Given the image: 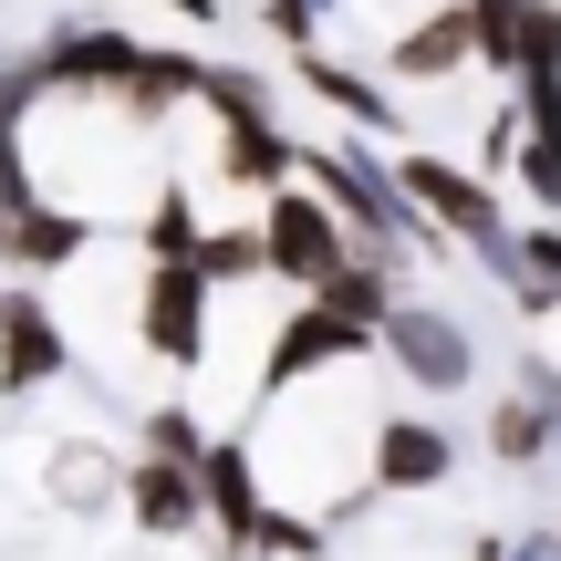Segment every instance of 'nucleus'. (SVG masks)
Segmentation results:
<instances>
[{"mask_svg":"<svg viewBox=\"0 0 561 561\" xmlns=\"http://www.w3.org/2000/svg\"><path fill=\"white\" fill-rule=\"evenodd\" d=\"M385 178H396V198L416 208L458 261H479V250L510 240V187L489 178V167H468V157H447V146L405 136V146H385Z\"/></svg>","mask_w":561,"mask_h":561,"instance_id":"nucleus-1","label":"nucleus"},{"mask_svg":"<svg viewBox=\"0 0 561 561\" xmlns=\"http://www.w3.org/2000/svg\"><path fill=\"white\" fill-rule=\"evenodd\" d=\"M208 333H219V280H208L198 261H146L136 271V364L167 385V396L198 385Z\"/></svg>","mask_w":561,"mask_h":561,"instance_id":"nucleus-2","label":"nucleus"},{"mask_svg":"<svg viewBox=\"0 0 561 561\" xmlns=\"http://www.w3.org/2000/svg\"><path fill=\"white\" fill-rule=\"evenodd\" d=\"M375 364L396 375V396H416V405H458V396H479V333H468L447 301H426V291H405L396 312H385V333H375Z\"/></svg>","mask_w":561,"mask_h":561,"instance_id":"nucleus-3","label":"nucleus"},{"mask_svg":"<svg viewBox=\"0 0 561 561\" xmlns=\"http://www.w3.org/2000/svg\"><path fill=\"white\" fill-rule=\"evenodd\" d=\"M73 375H83V354H73V322L53 312V280H0V405L32 416Z\"/></svg>","mask_w":561,"mask_h":561,"instance_id":"nucleus-4","label":"nucleus"},{"mask_svg":"<svg viewBox=\"0 0 561 561\" xmlns=\"http://www.w3.org/2000/svg\"><path fill=\"white\" fill-rule=\"evenodd\" d=\"M458 489V426L437 416V405H416V396H385V416H375V447H364V500H447Z\"/></svg>","mask_w":561,"mask_h":561,"instance_id":"nucleus-5","label":"nucleus"},{"mask_svg":"<svg viewBox=\"0 0 561 561\" xmlns=\"http://www.w3.org/2000/svg\"><path fill=\"white\" fill-rule=\"evenodd\" d=\"M261 261H271L280 291H333L343 261H354V229H343L333 208H322L312 187L291 178L280 198H261Z\"/></svg>","mask_w":561,"mask_h":561,"instance_id":"nucleus-6","label":"nucleus"},{"mask_svg":"<svg viewBox=\"0 0 561 561\" xmlns=\"http://www.w3.org/2000/svg\"><path fill=\"white\" fill-rule=\"evenodd\" d=\"M479 73V21H468V0H437V11H416L396 42H385V83L396 94H447V83Z\"/></svg>","mask_w":561,"mask_h":561,"instance_id":"nucleus-7","label":"nucleus"},{"mask_svg":"<svg viewBox=\"0 0 561 561\" xmlns=\"http://www.w3.org/2000/svg\"><path fill=\"white\" fill-rule=\"evenodd\" d=\"M291 83L343 125V136H364V146H405V136H416V115H405L396 83L354 73V62H333V53H291Z\"/></svg>","mask_w":561,"mask_h":561,"instance_id":"nucleus-8","label":"nucleus"},{"mask_svg":"<svg viewBox=\"0 0 561 561\" xmlns=\"http://www.w3.org/2000/svg\"><path fill=\"white\" fill-rule=\"evenodd\" d=\"M136 541H187V530H208V489L198 468L178 458H125V510H115Z\"/></svg>","mask_w":561,"mask_h":561,"instance_id":"nucleus-9","label":"nucleus"},{"mask_svg":"<svg viewBox=\"0 0 561 561\" xmlns=\"http://www.w3.org/2000/svg\"><path fill=\"white\" fill-rule=\"evenodd\" d=\"M42 510L53 520H115L125 510V458L94 437H53V458H42Z\"/></svg>","mask_w":561,"mask_h":561,"instance_id":"nucleus-10","label":"nucleus"},{"mask_svg":"<svg viewBox=\"0 0 561 561\" xmlns=\"http://www.w3.org/2000/svg\"><path fill=\"white\" fill-rule=\"evenodd\" d=\"M83 250H94V219H73V208H53V198H32V208L0 219V271L11 280H62Z\"/></svg>","mask_w":561,"mask_h":561,"instance_id":"nucleus-11","label":"nucleus"},{"mask_svg":"<svg viewBox=\"0 0 561 561\" xmlns=\"http://www.w3.org/2000/svg\"><path fill=\"white\" fill-rule=\"evenodd\" d=\"M479 458L520 468V479H561V437H551V405L530 396V385H500V396L479 405Z\"/></svg>","mask_w":561,"mask_h":561,"instance_id":"nucleus-12","label":"nucleus"},{"mask_svg":"<svg viewBox=\"0 0 561 561\" xmlns=\"http://www.w3.org/2000/svg\"><path fill=\"white\" fill-rule=\"evenodd\" d=\"M291 178H301V136H280V125H219V187H240L261 208Z\"/></svg>","mask_w":561,"mask_h":561,"instance_id":"nucleus-13","label":"nucleus"},{"mask_svg":"<svg viewBox=\"0 0 561 561\" xmlns=\"http://www.w3.org/2000/svg\"><path fill=\"white\" fill-rule=\"evenodd\" d=\"M198 240H208L198 187H187V178H167L157 198L136 208V240H125V250H136V261H198Z\"/></svg>","mask_w":561,"mask_h":561,"instance_id":"nucleus-14","label":"nucleus"},{"mask_svg":"<svg viewBox=\"0 0 561 561\" xmlns=\"http://www.w3.org/2000/svg\"><path fill=\"white\" fill-rule=\"evenodd\" d=\"M208 437H219V426H208L198 396H146V405H136V458H178V468H198Z\"/></svg>","mask_w":561,"mask_h":561,"instance_id":"nucleus-15","label":"nucleus"},{"mask_svg":"<svg viewBox=\"0 0 561 561\" xmlns=\"http://www.w3.org/2000/svg\"><path fill=\"white\" fill-rule=\"evenodd\" d=\"M198 271L219 280V291H261V280H271V261H261V208H250V219H208Z\"/></svg>","mask_w":561,"mask_h":561,"instance_id":"nucleus-16","label":"nucleus"},{"mask_svg":"<svg viewBox=\"0 0 561 561\" xmlns=\"http://www.w3.org/2000/svg\"><path fill=\"white\" fill-rule=\"evenodd\" d=\"M198 104H208L219 125H271V73H250V62L208 53V73H198Z\"/></svg>","mask_w":561,"mask_h":561,"instance_id":"nucleus-17","label":"nucleus"},{"mask_svg":"<svg viewBox=\"0 0 561 561\" xmlns=\"http://www.w3.org/2000/svg\"><path fill=\"white\" fill-rule=\"evenodd\" d=\"M343 21V0H261V32L291 42V53H322V32Z\"/></svg>","mask_w":561,"mask_h":561,"instance_id":"nucleus-18","label":"nucleus"},{"mask_svg":"<svg viewBox=\"0 0 561 561\" xmlns=\"http://www.w3.org/2000/svg\"><path fill=\"white\" fill-rule=\"evenodd\" d=\"M458 561H561V520L551 530H468Z\"/></svg>","mask_w":561,"mask_h":561,"instance_id":"nucleus-19","label":"nucleus"},{"mask_svg":"<svg viewBox=\"0 0 561 561\" xmlns=\"http://www.w3.org/2000/svg\"><path fill=\"white\" fill-rule=\"evenodd\" d=\"M167 11H178L187 32H219V21H229V0H167Z\"/></svg>","mask_w":561,"mask_h":561,"instance_id":"nucleus-20","label":"nucleus"},{"mask_svg":"<svg viewBox=\"0 0 561 561\" xmlns=\"http://www.w3.org/2000/svg\"><path fill=\"white\" fill-rule=\"evenodd\" d=\"M0 426H11V405H0Z\"/></svg>","mask_w":561,"mask_h":561,"instance_id":"nucleus-21","label":"nucleus"}]
</instances>
